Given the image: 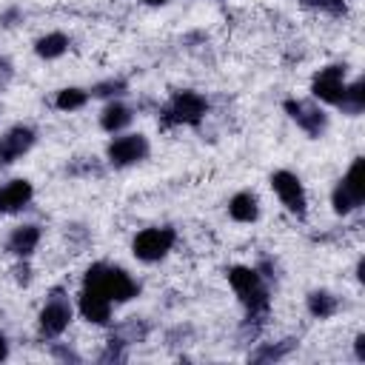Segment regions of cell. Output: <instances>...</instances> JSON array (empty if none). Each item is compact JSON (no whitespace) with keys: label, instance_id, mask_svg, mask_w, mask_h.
I'll return each instance as SVG.
<instances>
[{"label":"cell","instance_id":"1","mask_svg":"<svg viewBox=\"0 0 365 365\" xmlns=\"http://www.w3.org/2000/svg\"><path fill=\"white\" fill-rule=\"evenodd\" d=\"M83 285L100 291L114 305H123V302H131L134 297H140V279L134 274H128L123 265H111V262H91L83 271Z\"/></svg>","mask_w":365,"mask_h":365},{"label":"cell","instance_id":"2","mask_svg":"<svg viewBox=\"0 0 365 365\" xmlns=\"http://www.w3.org/2000/svg\"><path fill=\"white\" fill-rule=\"evenodd\" d=\"M225 279L237 294L240 305L245 308V314H271V282H265V277L254 265H231L225 268Z\"/></svg>","mask_w":365,"mask_h":365},{"label":"cell","instance_id":"3","mask_svg":"<svg viewBox=\"0 0 365 365\" xmlns=\"http://www.w3.org/2000/svg\"><path fill=\"white\" fill-rule=\"evenodd\" d=\"M208 114V100L202 91L194 88H180L174 91L157 111V123L160 128H177V125H188V128H200L205 123Z\"/></svg>","mask_w":365,"mask_h":365},{"label":"cell","instance_id":"4","mask_svg":"<svg viewBox=\"0 0 365 365\" xmlns=\"http://www.w3.org/2000/svg\"><path fill=\"white\" fill-rule=\"evenodd\" d=\"M365 205V157H354L342 180L331 188V208L336 217H351Z\"/></svg>","mask_w":365,"mask_h":365},{"label":"cell","instance_id":"5","mask_svg":"<svg viewBox=\"0 0 365 365\" xmlns=\"http://www.w3.org/2000/svg\"><path fill=\"white\" fill-rule=\"evenodd\" d=\"M71 319H74V308H71L68 291L63 285H54L37 311V334L43 339H57L68 331Z\"/></svg>","mask_w":365,"mask_h":365},{"label":"cell","instance_id":"6","mask_svg":"<svg viewBox=\"0 0 365 365\" xmlns=\"http://www.w3.org/2000/svg\"><path fill=\"white\" fill-rule=\"evenodd\" d=\"M151 154V143L145 134L140 131H120V134H111L108 145H106V163L117 171L123 168H131V165H140L143 160H148Z\"/></svg>","mask_w":365,"mask_h":365},{"label":"cell","instance_id":"7","mask_svg":"<svg viewBox=\"0 0 365 365\" xmlns=\"http://www.w3.org/2000/svg\"><path fill=\"white\" fill-rule=\"evenodd\" d=\"M177 242V231L171 225H148V228H140L131 240V254L134 259L145 262V265H154L160 259H165L171 254Z\"/></svg>","mask_w":365,"mask_h":365},{"label":"cell","instance_id":"8","mask_svg":"<svg viewBox=\"0 0 365 365\" xmlns=\"http://www.w3.org/2000/svg\"><path fill=\"white\" fill-rule=\"evenodd\" d=\"M282 111L288 114V120L305 131L311 140H319L325 131H328V114L325 108L311 97V100H302V97H285L282 100Z\"/></svg>","mask_w":365,"mask_h":365},{"label":"cell","instance_id":"9","mask_svg":"<svg viewBox=\"0 0 365 365\" xmlns=\"http://www.w3.org/2000/svg\"><path fill=\"white\" fill-rule=\"evenodd\" d=\"M268 185L277 194V200L285 205L288 214H294L297 220H305L308 217V194H305V185H302L299 174H294L288 168H277L268 177Z\"/></svg>","mask_w":365,"mask_h":365},{"label":"cell","instance_id":"10","mask_svg":"<svg viewBox=\"0 0 365 365\" xmlns=\"http://www.w3.org/2000/svg\"><path fill=\"white\" fill-rule=\"evenodd\" d=\"M345 77H348V66L345 63H328V66L317 68L314 77H311V97L317 103H322V106H334L336 108V103H339V97L345 91V83H348Z\"/></svg>","mask_w":365,"mask_h":365},{"label":"cell","instance_id":"11","mask_svg":"<svg viewBox=\"0 0 365 365\" xmlns=\"http://www.w3.org/2000/svg\"><path fill=\"white\" fill-rule=\"evenodd\" d=\"M37 145V128L29 123H14L0 134V165H11Z\"/></svg>","mask_w":365,"mask_h":365},{"label":"cell","instance_id":"12","mask_svg":"<svg viewBox=\"0 0 365 365\" xmlns=\"http://www.w3.org/2000/svg\"><path fill=\"white\" fill-rule=\"evenodd\" d=\"M77 311L80 317L88 322V325H97V328H108L111 325V311H114V302L108 297H103L100 291L94 288H80L77 294Z\"/></svg>","mask_w":365,"mask_h":365},{"label":"cell","instance_id":"13","mask_svg":"<svg viewBox=\"0 0 365 365\" xmlns=\"http://www.w3.org/2000/svg\"><path fill=\"white\" fill-rule=\"evenodd\" d=\"M40 240H43V228L37 222H20L6 237V254H11L14 259H29L37 251Z\"/></svg>","mask_w":365,"mask_h":365},{"label":"cell","instance_id":"14","mask_svg":"<svg viewBox=\"0 0 365 365\" xmlns=\"http://www.w3.org/2000/svg\"><path fill=\"white\" fill-rule=\"evenodd\" d=\"M34 200V185L26 177H14L0 185V214H20L31 205Z\"/></svg>","mask_w":365,"mask_h":365},{"label":"cell","instance_id":"15","mask_svg":"<svg viewBox=\"0 0 365 365\" xmlns=\"http://www.w3.org/2000/svg\"><path fill=\"white\" fill-rule=\"evenodd\" d=\"M131 123H134V108H131L123 97L106 100V106H103V111H100V128H103L106 134H120V131H125Z\"/></svg>","mask_w":365,"mask_h":365},{"label":"cell","instance_id":"16","mask_svg":"<svg viewBox=\"0 0 365 365\" xmlns=\"http://www.w3.org/2000/svg\"><path fill=\"white\" fill-rule=\"evenodd\" d=\"M228 217L234 220V222H242V225H251V222H257L259 220V197L254 194V191H237L231 200H228Z\"/></svg>","mask_w":365,"mask_h":365},{"label":"cell","instance_id":"17","mask_svg":"<svg viewBox=\"0 0 365 365\" xmlns=\"http://www.w3.org/2000/svg\"><path fill=\"white\" fill-rule=\"evenodd\" d=\"M305 308H308V314L314 319H331V317H336L342 311V299L328 288H314L305 297Z\"/></svg>","mask_w":365,"mask_h":365},{"label":"cell","instance_id":"18","mask_svg":"<svg viewBox=\"0 0 365 365\" xmlns=\"http://www.w3.org/2000/svg\"><path fill=\"white\" fill-rule=\"evenodd\" d=\"M297 348H299V339L297 336H282L277 342H259L248 354V359L251 362H279V359H288Z\"/></svg>","mask_w":365,"mask_h":365},{"label":"cell","instance_id":"19","mask_svg":"<svg viewBox=\"0 0 365 365\" xmlns=\"http://www.w3.org/2000/svg\"><path fill=\"white\" fill-rule=\"evenodd\" d=\"M68 46H71L68 34H63V31H46V34H40L34 40V54L40 60H57V57H63L68 51Z\"/></svg>","mask_w":365,"mask_h":365},{"label":"cell","instance_id":"20","mask_svg":"<svg viewBox=\"0 0 365 365\" xmlns=\"http://www.w3.org/2000/svg\"><path fill=\"white\" fill-rule=\"evenodd\" d=\"M336 108H339L345 117H359V114L365 111V80H362V77L345 83V91H342Z\"/></svg>","mask_w":365,"mask_h":365},{"label":"cell","instance_id":"21","mask_svg":"<svg viewBox=\"0 0 365 365\" xmlns=\"http://www.w3.org/2000/svg\"><path fill=\"white\" fill-rule=\"evenodd\" d=\"M88 100H91L88 88H80V86H66V88H60V91L54 94L51 106H54L57 111H66V114H71V111H80V108H86V106H88Z\"/></svg>","mask_w":365,"mask_h":365},{"label":"cell","instance_id":"22","mask_svg":"<svg viewBox=\"0 0 365 365\" xmlns=\"http://www.w3.org/2000/svg\"><path fill=\"white\" fill-rule=\"evenodd\" d=\"M88 94L91 97H97V100H117V97H123V94H128V80L125 77H106V80H100V83H94L91 88H88Z\"/></svg>","mask_w":365,"mask_h":365},{"label":"cell","instance_id":"23","mask_svg":"<svg viewBox=\"0 0 365 365\" xmlns=\"http://www.w3.org/2000/svg\"><path fill=\"white\" fill-rule=\"evenodd\" d=\"M148 331H151V325H148L143 317H128L125 322L114 325V334H117V336H123L128 345H134V342H143V339L148 336Z\"/></svg>","mask_w":365,"mask_h":365},{"label":"cell","instance_id":"24","mask_svg":"<svg viewBox=\"0 0 365 365\" xmlns=\"http://www.w3.org/2000/svg\"><path fill=\"white\" fill-rule=\"evenodd\" d=\"M125 359H128V342L111 331L106 339V348L100 354V362H125Z\"/></svg>","mask_w":365,"mask_h":365},{"label":"cell","instance_id":"25","mask_svg":"<svg viewBox=\"0 0 365 365\" xmlns=\"http://www.w3.org/2000/svg\"><path fill=\"white\" fill-rule=\"evenodd\" d=\"M66 174L68 177H103V165L94 157H74L66 165Z\"/></svg>","mask_w":365,"mask_h":365},{"label":"cell","instance_id":"26","mask_svg":"<svg viewBox=\"0 0 365 365\" xmlns=\"http://www.w3.org/2000/svg\"><path fill=\"white\" fill-rule=\"evenodd\" d=\"M302 9H311V11H319V14H328V17H342L348 11L345 0H299Z\"/></svg>","mask_w":365,"mask_h":365},{"label":"cell","instance_id":"27","mask_svg":"<svg viewBox=\"0 0 365 365\" xmlns=\"http://www.w3.org/2000/svg\"><path fill=\"white\" fill-rule=\"evenodd\" d=\"M14 282L17 285H29L31 282V265H29V259H17V265H14Z\"/></svg>","mask_w":365,"mask_h":365},{"label":"cell","instance_id":"28","mask_svg":"<svg viewBox=\"0 0 365 365\" xmlns=\"http://www.w3.org/2000/svg\"><path fill=\"white\" fill-rule=\"evenodd\" d=\"M51 356H54V359H63V362H68V359H71V362H80V354H74V351L66 348L63 342H54V345H51Z\"/></svg>","mask_w":365,"mask_h":365},{"label":"cell","instance_id":"29","mask_svg":"<svg viewBox=\"0 0 365 365\" xmlns=\"http://www.w3.org/2000/svg\"><path fill=\"white\" fill-rule=\"evenodd\" d=\"M11 77H14V63L6 54H0V88H6L11 83Z\"/></svg>","mask_w":365,"mask_h":365},{"label":"cell","instance_id":"30","mask_svg":"<svg viewBox=\"0 0 365 365\" xmlns=\"http://www.w3.org/2000/svg\"><path fill=\"white\" fill-rule=\"evenodd\" d=\"M354 356L359 362H365V334H356L354 336Z\"/></svg>","mask_w":365,"mask_h":365},{"label":"cell","instance_id":"31","mask_svg":"<svg viewBox=\"0 0 365 365\" xmlns=\"http://www.w3.org/2000/svg\"><path fill=\"white\" fill-rule=\"evenodd\" d=\"M17 17H20V9H9V11L0 14V23H3V26H14Z\"/></svg>","mask_w":365,"mask_h":365},{"label":"cell","instance_id":"32","mask_svg":"<svg viewBox=\"0 0 365 365\" xmlns=\"http://www.w3.org/2000/svg\"><path fill=\"white\" fill-rule=\"evenodd\" d=\"M9 351H11L9 336H6V331H0V362H3V359H9Z\"/></svg>","mask_w":365,"mask_h":365},{"label":"cell","instance_id":"33","mask_svg":"<svg viewBox=\"0 0 365 365\" xmlns=\"http://www.w3.org/2000/svg\"><path fill=\"white\" fill-rule=\"evenodd\" d=\"M140 3H145V6H165L168 0H140Z\"/></svg>","mask_w":365,"mask_h":365}]
</instances>
